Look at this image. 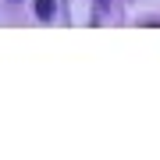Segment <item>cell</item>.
<instances>
[{
	"label": "cell",
	"instance_id": "obj_1",
	"mask_svg": "<svg viewBox=\"0 0 160 160\" xmlns=\"http://www.w3.org/2000/svg\"><path fill=\"white\" fill-rule=\"evenodd\" d=\"M53 11H57V0H36V18L39 22H50Z\"/></svg>",
	"mask_w": 160,
	"mask_h": 160
},
{
	"label": "cell",
	"instance_id": "obj_2",
	"mask_svg": "<svg viewBox=\"0 0 160 160\" xmlns=\"http://www.w3.org/2000/svg\"><path fill=\"white\" fill-rule=\"evenodd\" d=\"M100 7H107V0H100Z\"/></svg>",
	"mask_w": 160,
	"mask_h": 160
}]
</instances>
